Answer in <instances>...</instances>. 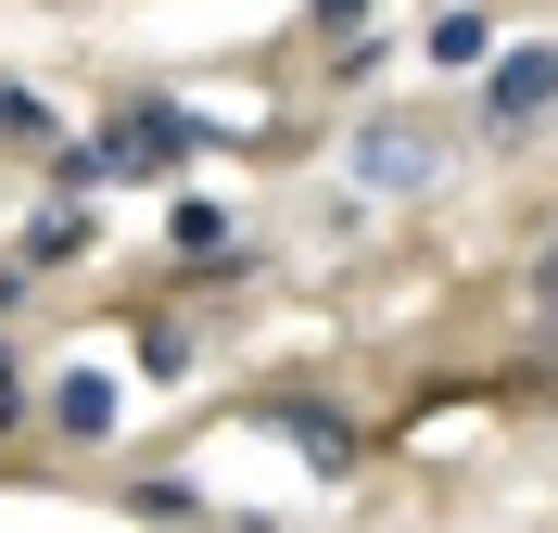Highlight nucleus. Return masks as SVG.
I'll return each mask as SVG.
<instances>
[{
  "mask_svg": "<svg viewBox=\"0 0 558 533\" xmlns=\"http://www.w3.org/2000/svg\"><path fill=\"white\" fill-rule=\"evenodd\" d=\"M432 51H445V64H483V51H495V13H445V26H432Z\"/></svg>",
  "mask_w": 558,
  "mask_h": 533,
  "instance_id": "5",
  "label": "nucleus"
},
{
  "mask_svg": "<svg viewBox=\"0 0 558 533\" xmlns=\"http://www.w3.org/2000/svg\"><path fill=\"white\" fill-rule=\"evenodd\" d=\"M546 102H558V51H508V64H495V89H483L495 128H533Z\"/></svg>",
  "mask_w": 558,
  "mask_h": 533,
  "instance_id": "1",
  "label": "nucleus"
},
{
  "mask_svg": "<svg viewBox=\"0 0 558 533\" xmlns=\"http://www.w3.org/2000/svg\"><path fill=\"white\" fill-rule=\"evenodd\" d=\"M178 254H229V216H216V204H178Z\"/></svg>",
  "mask_w": 558,
  "mask_h": 533,
  "instance_id": "6",
  "label": "nucleus"
},
{
  "mask_svg": "<svg viewBox=\"0 0 558 533\" xmlns=\"http://www.w3.org/2000/svg\"><path fill=\"white\" fill-rule=\"evenodd\" d=\"M51 432H89V445L114 432V381H102V368H76V381L51 393Z\"/></svg>",
  "mask_w": 558,
  "mask_h": 533,
  "instance_id": "3",
  "label": "nucleus"
},
{
  "mask_svg": "<svg viewBox=\"0 0 558 533\" xmlns=\"http://www.w3.org/2000/svg\"><path fill=\"white\" fill-rule=\"evenodd\" d=\"M279 432H292V445H305L317 470H343L355 445H343V420H330V407H279Z\"/></svg>",
  "mask_w": 558,
  "mask_h": 533,
  "instance_id": "4",
  "label": "nucleus"
},
{
  "mask_svg": "<svg viewBox=\"0 0 558 533\" xmlns=\"http://www.w3.org/2000/svg\"><path fill=\"white\" fill-rule=\"evenodd\" d=\"M0 128H13V141H51V102H38V89H0Z\"/></svg>",
  "mask_w": 558,
  "mask_h": 533,
  "instance_id": "7",
  "label": "nucleus"
},
{
  "mask_svg": "<svg viewBox=\"0 0 558 533\" xmlns=\"http://www.w3.org/2000/svg\"><path fill=\"white\" fill-rule=\"evenodd\" d=\"M355 178H368V191H418V178H432V141H418V128H355Z\"/></svg>",
  "mask_w": 558,
  "mask_h": 533,
  "instance_id": "2",
  "label": "nucleus"
},
{
  "mask_svg": "<svg viewBox=\"0 0 558 533\" xmlns=\"http://www.w3.org/2000/svg\"><path fill=\"white\" fill-rule=\"evenodd\" d=\"M305 13H317V26H355V13H368V0H305Z\"/></svg>",
  "mask_w": 558,
  "mask_h": 533,
  "instance_id": "8",
  "label": "nucleus"
}]
</instances>
